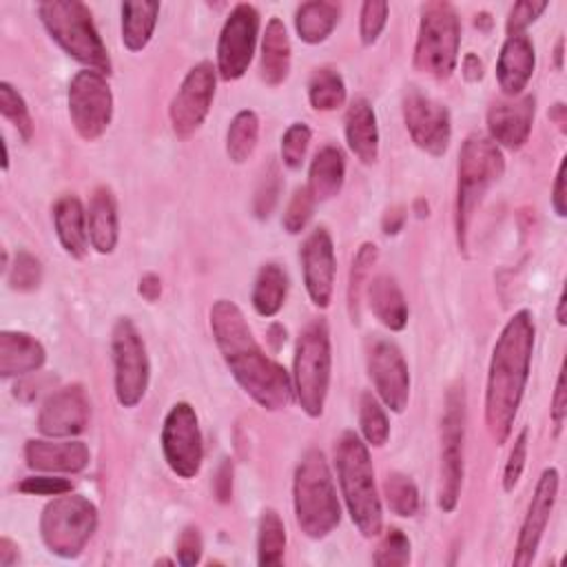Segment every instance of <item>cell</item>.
<instances>
[{"mask_svg": "<svg viewBox=\"0 0 567 567\" xmlns=\"http://www.w3.org/2000/svg\"><path fill=\"white\" fill-rule=\"evenodd\" d=\"M210 330L230 374L257 405L275 412L290 403L292 379L266 357L235 301L217 299L210 306Z\"/></svg>", "mask_w": 567, "mask_h": 567, "instance_id": "1", "label": "cell"}, {"mask_svg": "<svg viewBox=\"0 0 567 567\" xmlns=\"http://www.w3.org/2000/svg\"><path fill=\"white\" fill-rule=\"evenodd\" d=\"M534 352V319L529 310H518L503 326L489 359L485 388V425L496 445H503L520 408L529 379Z\"/></svg>", "mask_w": 567, "mask_h": 567, "instance_id": "2", "label": "cell"}, {"mask_svg": "<svg viewBox=\"0 0 567 567\" xmlns=\"http://www.w3.org/2000/svg\"><path fill=\"white\" fill-rule=\"evenodd\" d=\"M334 467L352 523L365 538L379 536L383 527V509L368 445L359 434L348 430L337 439Z\"/></svg>", "mask_w": 567, "mask_h": 567, "instance_id": "3", "label": "cell"}, {"mask_svg": "<svg viewBox=\"0 0 567 567\" xmlns=\"http://www.w3.org/2000/svg\"><path fill=\"white\" fill-rule=\"evenodd\" d=\"M295 518L308 538H326L341 520V507L326 456L319 450H308L292 481Z\"/></svg>", "mask_w": 567, "mask_h": 567, "instance_id": "4", "label": "cell"}, {"mask_svg": "<svg viewBox=\"0 0 567 567\" xmlns=\"http://www.w3.org/2000/svg\"><path fill=\"white\" fill-rule=\"evenodd\" d=\"M505 157L485 135H470L458 153V188H456V237L458 248L467 250L472 217L483 202L487 188L501 179Z\"/></svg>", "mask_w": 567, "mask_h": 567, "instance_id": "5", "label": "cell"}, {"mask_svg": "<svg viewBox=\"0 0 567 567\" xmlns=\"http://www.w3.org/2000/svg\"><path fill=\"white\" fill-rule=\"evenodd\" d=\"M38 16L49 35L80 64L91 71L109 73V51L93 24L91 11L78 0H47L38 4Z\"/></svg>", "mask_w": 567, "mask_h": 567, "instance_id": "6", "label": "cell"}, {"mask_svg": "<svg viewBox=\"0 0 567 567\" xmlns=\"http://www.w3.org/2000/svg\"><path fill=\"white\" fill-rule=\"evenodd\" d=\"M330 332L323 319H315L301 330L292 361V392L301 410L312 419L323 414L330 388Z\"/></svg>", "mask_w": 567, "mask_h": 567, "instance_id": "7", "label": "cell"}, {"mask_svg": "<svg viewBox=\"0 0 567 567\" xmlns=\"http://www.w3.org/2000/svg\"><path fill=\"white\" fill-rule=\"evenodd\" d=\"M461 22L450 2L436 0L421 7L414 66L434 80H447L458 62Z\"/></svg>", "mask_w": 567, "mask_h": 567, "instance_id": "8", "label": "cell"}, {"mask_svg": "<svg viewBox=\"0 0 567 567\" xmlns=\"http://www.w3.org/2000/svg\"><path fill=\"white\" fill-rule=\"evenodd\" d=\"M97 525L95 505L80 494H58L40 516L47 549L60 558H75L86 547Z\"/></svg>", "mask_w": 567, "mask_h": 567, "instance_id": "9", "label": "cell"}, {"mask_svg": "<svg viewBox=\"0 0 567 567\" xmlns=\"http://www.w3.org/2000/svg\"><path fill=\"white\" fill-rule=\"evenodd\" d=\"M463 436H465V392L454 385L445 394L441 419V470H439V507L454 512L463 485Z\"/></svg>", "mask_w": 567, "mask_h": 567, "instance_id": "10", "label": "cell"}, {"mask_svg": "<svg viewBox=\"0 0 567 567\" xmlns=\"http://www.w3.org/2000/svg\"><path fill=\"white\" fill-rule=\"evenodd\" d=\"M111 354L115 370V396L120 405L135 408L148 388V354L146 346L128 317L115 321L111 332Z\"/></svg>", "mask_w": 567, "mask_h": 567, "instance_id": "11", "label": "cell"}, {"mask_svg": "<svg viewBox=\"0 0 567 567\" xmlns=\"http://www.w3.org/2000/svg\"><path fill=\"white\" fill-rule=\"evenodd\" d=\"M69 115L78 135L86 142L97 140L113 117V93L106 78L97 71H78L69 82Z\"/></svg>", "mask_w": 567, "mask_h": 567, "instance_id": "12", "label": "cell"}, {"mask_svg": "<svg viewBox=\"0 0 567 567\" xmlns=\"http://www.w3.org/2000/svg\"><path fill=\"white\" fill-rule=\"evenodd\" d=\"M162 452L179 478H193L204 461V443L199 432V421L190 403H175L162 427Z\"/></svg>", "mask_w": 567, "mask_h": 567, "instance_id": "13", "label": "cell"}, {"mask_svg": "<svg viewBox=\"0 0 567 567\" xmlns=\"http://www.w3.org/2000/svg\"><path fill=\"white\" fill-rule=\"evenodd\" d=\"M215 71L210 62L195 64L173 95L168 120L177 137L186 140L204 124L215 97Z\"/></svg>", "mask_w": 567, "mask_h": 567, "instance_id": "14", "label": "cell"}, {"mask_svg": "<svg viewBox=\"0 0 567 567\" xmlns=\"http://www.w3.org/2000/svg\"><path fill=\"white\" fill-rule=\"evenodd\" d=\"M259 31V13L252 4H237L226 18L217 42V71L224 80H237L248 71Z\"/></svg>", "mask_w": 567, "mask_h": 567, "instance_id": "15", "label": "cell"}, {"mask_svg": "<svg viewBox=\"0 0 567 567\" xmlns=\"http://www.w3.org/2000/svg\"><path fill=\"white\" fill-rule=\"evenodd\" d=\"M403 122L412 142L430 155H443L450 146L452 124L447 109L416 86L403 95Z\"/></svg>", "mask_w": 567, "mask_h": 567, "instance_id": "16", "label": "cell"}, {"mask_svg": "<svg viewBox=\"0 0 567 567\" xmlns=\"http://www.w3.org/2000/svg\"><path fill=\"white\" fill-rule=\"evenodd\" d=\"M368 372L383 405L401 414L410 399V372L399 346L388 339L372 341L368 350Z\"/></svg>", "mask_w": 567, "mask_h": 567, "instance_id": "17", "label": "cell"}, {"mask_svg": "<svg viewBox=\"0 0 567 567\" xmlns=\"http://www.w3.org/2000/svg\"><path fill=\"white\" fill-rule=\"evenodd\" d=\"M556 496H558V470L556 467H547L534 489V496L529 501L527 514L523 518L520 532H518V540H516V551H514V565L516 567H527L532 565L536 549L540 545L543 532L549 523V516L554 512L556 505Z\"/></svg>", "mask_w": 567, "mask_h": 567, "instance_id": "18", "label": "cell"}, {"mask_svg": "<svg viewBox=\"0 0 567 567\" xmlns=\"http://www.w3.org/2000/svg\"><path fill=\"white\" fill-rule=\"evenodd\" d=\"M301 268H303V284L308 290V297L315 306L328 308L332 301L334 290V246L332 237L326 228H315L303 246H301Z\"/></svg>", "mask_w": 567, "mask_h": 567, "instance_id": "19", "label": "cell"}, {"mask_svg": "<svg viewBox=\"0 0 567 567\" xmlns=\"http://www.w3.org/2000/svg\"><path fill=\"white\" fill-rule=\"evenodd\" d=\"M91 416L82 385H66L53 392L40 408L38 430L49 439H71L84 432Z\"/></svg>", "mask_w": 567, "mask_h": 567, "instance_id": "20", "label": "cell"}, {"mask_svg": "<svg viewBox=\"0 0 567 567\" xmlns=\"http://www.w3.org/2000/svg\"><path fill=\"white\" fill-rule=\"evenodd\" d=\"M534 111H536L534 95L494 102L487 111L489 140L496 146H505L512 151L520 148L532 133Z\"/></svg>", "mask_w": 567, "mask_h": 567, "instance_id": "21", "label": "cell"}, {"mask_svg": "<svg viewBox=\"0 0 567 567\" xmlns=\"http://www.w3.org/2000/svg\"><path fill=\"white\" fill-rule=\"evenodd\" d=\"M24 458L38 472H82L89 465V447L82 441H42L31 439L24 445Z\"/></svg>", "mask_w": 567, "mask_h": 567, "instance_id": "22", "label": "cell"}, {"mask_svg": "<svg viewBox=\"0 0 567 567\" xmlns=\"http://www.w3.org/2000/svg\"><path fill=\"white\" fill-rule=\"evenodd\" d=\"M536 66V53L534 44L525 33H512L501 47L498 64H496V78L505 95L518 97L527 82L532 80Z\"/></svg>", "mask_w": 567, "mask_h": 567, "instance_id": "23", "label": "cell"}, {"mask_svg": "<svg viewBox=\"0 0 567 567\" xmlns=\"http://www.w3.org/2000/svg\"><path fill=\"white\" fill-rule=\"evenodd\" d=\"M47 352L42 343L18 330H2L0 332V377H20L42 368Z\"/></svg>", "mask_w": 567, "mask_h": 567, "instance_id": "24", "label": "cell"}, {"mask_svg": "<svg viewBox=\"0 0 567 567\" xmlns=\"http://www.w3.org/2000/svg\"><path fill=\"white\" fill-rule=\"evenodd\" d=\"M346 140L350 151L363 162L374 164L379 157V128L372 104L365 97L350 102L346 111Z\"/></svg>", "mask_w": 567, "mask_h": 567, "instance_id": "25", "label": "cell"}, {"mask_svg": "<svg viewBox=\"0 0 567 567\" xmlns=\"http://www.w3.org/2000/svg\"><path fill=\"white\" fill-rule=\"evenodd\" d=\"M86 228H89V241L97 252L102 255L113 252L117 244V204L111 188L100 186L93 190L89 199Z\"/></svg>", "mask_w": 567, "mask_h": 567, "instance_id": "26", "label": "cell"}, {"mask_svg": "<svg viewBox=\"0 0 567 567\" xmlns=\"http://www.w3.org/2000/svg\"><path fill=\"white\" fill-rule=\"evenodd\" d=\"M53 226L62 248L80 259L89 246V228H86V213L82 202L75 195H62L53 204Z\"/></svg>", "mask_w": 567, "mask_h": 567, "instance_id": "27", "label": "cell"}, {"mask_svg": "<svg viewBox=\"0 0 567 567\" xmlns=\"http://www.w3.org/2000/svg\"><path fill=\"white\" fill-rule=\"evenodd\" d=\"M370 310L374 317L390 330L399 332L408 323V303L405 297L396 284L394 277L390 275H377L372 281H368L365 288Z\"/></svg>", "mask_w": 567, "mask_h": 567, "instance_id": "28", "label": "cell"}, {"mask_svg": "<svg viewBox=\"0 0 567 567\" xmlns=\"http://www.w3.org/2000/svg\"><path fill=\"white\" fill-rule=\"evenodd\" d=\"M346 177V157L343 151L334 144H328L317 151V155L310 162L308 171V190L315 197V202H326L334 197Z\"/></svg>", "mask_w": 567, "mask_h": 567, "instance_id": "29", "label": "cell"}, {"mask_svg": "<svg viewBox=\"0 0 567 567\" xmlns=\"http://www.w3.org/2000/svg\"><path fill=\"white\" fill-rule=\"evenodd\" d=\"M261 80L270 86L281 84L290 71V38L286 24L275 16L268 20L261 40Z\"/></svg>", "mask_w": 567, "mask_h": 567, "instance_id": "30", "label": "cell"}, {"mask_svg": "<svg viewBox=\"0 0 567 567\" xmlns=\"http://www.w3.org/2000/svg\"><path fill=\"white\" fill-rule=\"evenodd\" d=\"M159 2L137 0L122 4V42L128 51H142L155 31Z\"/></svg>", "mask_w": 567, "mask_h": 567, "instance_id": "31", "label": "cell"}, {"mask_svg": "<svg viewBox=\"0 0 567 567\" xmlns=\"http://www.w3.org/2000/svg\"><path fill=\"white\" fill-rule=\"evenodd\" d=\"M339 13H341V7L334 2H323V0L303 2L295 13V29L303 42L319 44L337 27Z\"/></svg>", "mask_w": 567, "mask_h": 567, "instance_id": "32", "label": "cell"}, {"mask_svg": "<svg viewBox=\"0 0 567 567\" xmlns=\"http://www.w3.org/2000/svg\"><path fill=\"white\" fill-rule=\"evenodd\" d=\"M288 295V275L277 264H266L259 268L252 286V308L261 317H275Z\"/></svg>", "mask_w": 567, "mask_h": 567, "instance_id": "33", "label": "cell"}, {"mask_svg": "<svg viewBox=\"0 0 567 567\" xmlns=\"http://www.w3.org/2000/svg\"><path fill=\"white\" fill-rule=\"evenodd\" d=\"M259 140V117L255 111L244 109L239 111L226 133V153L235 164H244Z\"/></svg>", "mask_w": 567, "mask_h": 567, "instance_id": "34", "label": "cell"}, {"mask_svg": "<svg viewBox=\"0 0 567 567\" xmlns=\"http://www.w3.org/2000/svg\"><path fill=\"white\" fill-rule=\"evenodd\" d=\"M286 551V527L275 509H264L259 518L257 536V560L261 567H272L284 563Z\"/></svg>", "mask_w": 567, "mask_h": 567, "instance_id": "35", "label": "cell"}, {"mask_svg": "<svg viewBox=\"0 0 567 567\" xmlns=\"http://www.w3.org/2000/svg\"><path fill=\"white\" fill-rule=\"evenodd\" d=\"M308 97L317 111H334L346 102V84L339 71L330 66L315 69L308 82Z\"/></svg>", "mask_w": 567, "mask_h": 567, "instance_id": "36", "label": "cell"}, {"mask_svg": "<svg viewBox=\"0 0 567 567\" xmlns=\"http://www.w3.org/2000/svg\"><path fill=\"white\" fill-rule=\"evenodd\" d=\"M377 246L365 241L361 244V248L357 250L354 259H352V268H350V281H348V306H350V317L352 321H359L361 317V297L365 290V281L368 275L377 261Z\"/></svg>", "mask_w": 567, "mask_h": 567, "instance_id": "37", "label": "cell"}, {"mask_svg": "<svg viewBox=\"0 0 567 567\" xmlns=\"http://www.w3.org/2000/svg\"><path fill=\"white\" fill-rule=\"evenodd\" d=\"M383 496L396 516H414L419 509V489L414 481L401 472H390L383 481Z\"/></svg>", "mask_w": 567, "mask_h": 567, "instance_id": "38", "label": "cell"}, {"mask_svg": "<svg viewBox=\"0 0 567 567\" xmlns=\"http://www.w3.org/2000/svg\"><path fill=\"white\" fill-rule=\"evenodd\" d=\"M359 425L368 445L372 447L385 445L390 436V423L381 403L370 392H365L359 401Z\"/></svg>", "mask_w": 567, "mask_h": 567, "instance_id": "39", "label": "cell"}, {"mask_svg": "<svg viewBox=\"0 0 567 567\" xmlns=\"http://www.w3.org/2000/svg\"><path fill=\"white\" fill-rule=\"evenodd\" d=\"M0 111L18 128L20 137L29 142L33 135V120L29 115L27 102L9 82H0Z\"/></svg>", "mask_w": 567, "mask_h": 567, "instance_id": "40", "label": "cell"}, {"mask_svg": "<svg viewBox=\"0 0 567 567\" xmlns=\"http://www.w3.org/2000/svg\"><path fill=\"white\" fill-rule=\"evenodd\" d=\"M7 281L18 292L35 290L42 281L40 259L27 250H20L13 259V264H9V268H7Z\"/></svg>", "mask_w": 567, "mask_h": 567, "instance_id": "41", "label": "cell"}, {"mask_svg": "<svg viewBox=\"0 0 567 567\" xmlns=\"http://www.w3.org/2000/svg\"><path fill=\"white\" fill-rule=\"evenodd\" d=\"M372 563L379 565V567H401V565H408L410 563V540H408V536L401 529L390 527L385 532L383 540L379 543Z\"/></svg>", "mask_w": 567, "mask_h": 567, "instance_id": "42", "label": "cell"}, {"mask_svg": "<svg viewBox=\"0 0 567 567\" xmlns=\"http://www.w3.org/2000/svg\"><path fill=\"white\" fill-rule=\"evenodd\" d=\"M310 137H312V131L303 122H295V124H290L286 128V133L281 137V162L288 168L295 171V168H299L303 164Z\"/></svg>", "mask_w": 567, "mask_h": 567, "instance_id": "43", "label": "cell"}, {"mask_svg": "<svg viewBox=\"0 0 567 567\" xmlns=\"http://www.w3.org/2000/svg\"><path fill=\"white\" fill-rule=\"evenodd\" d=\"M312 208H315V197L310 195V190L306 186L297 188L286 206V213H284V228L290 233V235H297L301 233L310 217H312Z\"/></svg>", "mask_w": 567, "mask_h": 567, "instance_id": "44", "label": "cell"}, {"mask_svg": "<svg viewBox=\"0 0 567 567\" xmlns=\"http://www.w3.org/2000/svg\"><path fill=\"white\" fill-rule=\"evenodd\" d=\"M279 190H281L279 171H277V166L270 164V166L266 168V173L261 175V182H259V186H257V190H255L252 210H255V215H257L259 219H266V217L272 213V208H275V204H277V199H279Z\"/></svg>", "mask_w": 567, "mask_h": 567, "instance_id": "45", "label": "cell"}, {"mask_svg": "<svg viewBox=\"0 0 567 567\" xmlns=\"http://www.w3.org/2000/svg\"><path fill=\"white\" fill-rule=\"evenodd\" d=\"M388 2H374L368 0L361 7V20H359V35L363 44H374L381 35L385 22H388Z\"/></svg>", "mask_w": 567, "mask_h": 567, "instance_id": "46", "label": "cell"}, {"mask_svg": "<svg viewBox=\"0 0 567 567\" xmlns=\"http://www.w3.org/2000/svg\"><path fill=\"white\" fill-rule=\"evenodd\" d=\"M527 439H529L527 427H523L518 432V436L514 439V445L509 450V456H507V463L503 470V489L505 492H512L516 487V483L520 481V474H523V467L527 461V443H529Z\"/></svg>", "mask_w": 567, "mask_h": 567, "instance_id": "47", "label": "cell"}, {"mask_svg": "<svg viewBox=\"0 0 567 567\" xmlns=\"http://www.w3.org/2000/svg\"><path fill=\"white\" fill-rule=\"evenodd\" d=\"M547 9V2H534V0H520L512 7L507 16V33H525V29L536 22V18Z\"/></svg>", "mask_w": 567, "mask_h": 567, "instance_id": "48", "label": "cell"}, {"mask_svg": "<svg viewBox=\"0 0 567 567\" xmlns=\"http://www.w3.org/2000/svg\"><path fill=\"white\" fill-rule=\"evenodd\" d=\"M20 492L24 494H35V496H58L66 494L73 489L69 478H58V476H29L18 485Z\"/></svg>", "mask_w": 567, "mask_h": 567, "instance_id": "49", "label": "cell"}, {"mask_svg": "<svg viewBox=\"0 0 567 567\" xmlns=\"http://www.w3.org/2000/svg\"><path fill=\"white\" fill-rule=\"evenodd\" d=\"M202 549H204V543H202L199 529L195 525L184 527L177 538V563L184 567L197 565L202 558Z\"/></svg>", "mask_w": 567, "mask_h": 567, "instance_id": "50", "label": "cell"}, {"mask_svg": "<svg viewBox=\"0 0 567 567\" xmlns=\"http://www.w3.org/2000/svg\"><path fill=\"white\" fill-rule=\"evenodd\" d=\"M567 416V390H565V372H558L556 379V388H554V396H551V421L556 432L563 427Z\"/></svg>", "mask_w": 567, "mask_h": 567, "instance_id": "51", "label": "cell"}, {"mask_svg": "<svg viewBox=\"0 0 567 567\" xmlns=\"http://www.w3.org/2000/svg\"><path fill=\"white\" fill-rule=\"evenodd\" d=\"M565 168H567V159L563 157V162L558 164V173H556V182H554V195H551V206L556 210L558 217L567 215V193H565Z\"/></svg>", "mask_w": 567, "mask_h": 567, "instance_id": "52", "label": "cell"}, {"mask_svg": "<svg viewBox=\"0 0 567 567\" xmlns=\"http://www.w3.org/2000/svg\"><path fill=\"white\" fill-rule=\"evenodd\" d=\"M213 487H215V494H217V498H219L221 503H226V501L230 498V494H233V467H230L228 461H224V463L219 465L217 478H215Z\"/></svg>", "mask_w": 567, "mask_h": 567, "instance_id": "53", "label": "cell"}, {"mask_svg": "<svg viewBox=\"0 0 567 567\" xmlns=\"http://www.w3.org/2000/svg\"><path fill=\"white\" fill-rule=\"evenodd\" d=\"M140 295L146 299V301H155V299H159V295H162V281H159V277L157 275H153V272H148V275H144L142 279H140Z\"/></svg>", "mask_w": 567, "mask_h": 567, "instance_id": "54", "label": "cell"}, {"mask_svg": "<svg viewBox=\"0 0 567 567\" xmlns=\"http://www.w3.org/2000/svg\"><path fill=\"white\" fill-rule=\"evenodd\" d=\"M461 71H463V78L467 82H478L483 78V62L476 53H467L463 58V64H461Z\"/></svg>", "mask_w": 567, "mask_h": 567, "instance_id": "55", "label": "cell"}, {"mask_svg": "<svg viewBox=\"0 0 567 567\" xmlns=\"http://www.w3.org/2000/svg\"><path fill=\"white\" fill-rule=\"evenodd\" d=\"M405 224V210L403 208H390L385 215H383V233L388 235H396Z\"/></svg>", "mask_w": 567, "mask_h": 567, "instance_id": "56", "label": "cell"}, {"mask_svg": "<svg viewBox=\"0 0 567 567\" xmlns=\"http://www.w3.org/2000/svg\"><path fill=\"white\" fill-rule=\"evenodd\" d=\"M18 545L9 538H0V567H11L18 563Z\"/></svg>", "mask_w": 567, "mask_h": 567, "instance_id": "57", "label": "cell"}, {"mask_svg": "<svg viewBox=\"0 0 567 567\" xmlns=\"http://www.w3.org/2000/svg\"><path fill=\"white\" fill-rule=\"evenodd\" d=\"M270 337H272V343H275V348H279L284 341H286V330L281 328V326H272L270 328Z\"/></svg>", "mask_w": 567, "mask_h": 567, "instance_id": "58", "label": "cell"}, {"mask_svg": "<svg viewBox=\"0 0 567 567\" xmlns=\"http://www.w3.org/2000/svg\"><path fill=\"white\" fill-rule=\"evenodd\" d=\"M565 292H560V297H558V306H556V319H558V323L560 326H565L567 323V317H565Z\"/></svg>", "mask_w": 567, "mask_h": 567, "instance_id": "59", "label": "cell"}, {"mask_svg": "<svg viewBox=\"0 0 567 567\" xmlns=\"http://www.w3.org/2000/svg\"><path fill=\"white\" fill-rule=\"evenodd\" d=\"M554 120H556L558 126L565 131V104H556V106H554Z\"/></svg>", "mask_w": 567, "mask_h": 567, "instance_id": "60", "label": "cell"}, {"mask_svg": "<svg viewBox=\"0 0 567 567\" xmlns=\"http://www.w3.org/2000/svg\"><path fill=\"white\" fill-rule=\"evenodd\" d=\"M474 24L487 31V29H489V24H492V18H489L487 13H478V16H476V20H474Z\"/></svg>", "mask_w": 567, "mask_h": 567, "instance_id": "61", "label": "cell"}, {"mask_svg": "<svg viewBox=\"0 0 567 567\" xmlns=\"http://www.w3.org/2000/svg\"><path fill=\"white\" fill-rule=\"evenodd\" d=\"M556 66L563 69V40H558L556 44Z\"/></svg>", "mask_w": 567, "mask_h": 567, "instance_id": "62", "label": "cell"}, {"mask_svg": "<svg viewBox=\"0 0 567 567\" xmlns=\"http://www.w3.org/2000/svg\"><path fill=\"white\" fill-rule=\"evenodd\" d=\"M9 168V151H7V142L2 140V171Z\"/></svg>", "mask_w": 567, "mask_h": 567, "instance_id": "63", "label": "cell"}]
</instances>
